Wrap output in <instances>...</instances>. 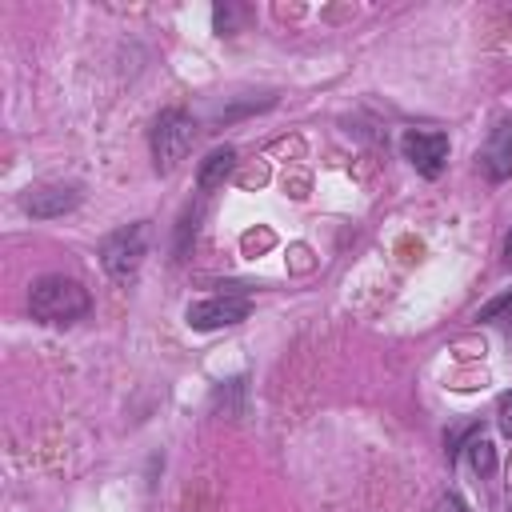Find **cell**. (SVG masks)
Masks as SVG:
<instances>
[{
	"mask_svg": "<svg viewBox=\"0 0 512 512\" xmlns=\"http://www.w3.org/2000/svg\"><path fill=\"white\" fill-rule=\"evenodd\" d=\"M28 308L44 324H72L92 308V300L88 288L72 276H40L28 292Z\"/></svg>",
	"mask_w": 512,
	"mask_h": 512,
	"instance_id": "obj_1",
	"label": "cell"
},
{
	"mask_svg": "<svg viewBox=\"0 0 512 512\" xmlns=\"http://www.w3.org/2000/svg\"><path fill=\"white\" fill-rule=\"evenodd\" d=\"M144 252H148V224H128V228H116L104 236L100 264L112 280H132L144 264Z\"/></svg>",
	"mask_w": 512,
	"mask_h": 512,
	"instance_id": "obj_2",
	"label": "cell"
},
{
	"mask_svg": "<svg viewBox=\"0 0 512 512\" xmlns=\"http://www.w3.org/2000/svg\"><path fill=\"white\" fill-rule=\"evenodd\" d=\"M192 140H196V120L184 108L160 112V120L152 124V156H156V168H176L188 156Z\"/></svg>",
	"mask_w": 512,
	"mask_h": 512,
	"instance_id": "obj_3",
	"label": "cell"
},
{
	"mask_svg": "<svg viewBox=\"0 0 512 512\" xmlns=\"http://www.w3.org/2000/svg\"><path fill=\"white\" fill-rule=\"evenodd\" d=\"M252 300L244 292H220V296H208V300H196L188 304V324L196 332H212V328H228V324H240L248 316Z\"/></svg>",
	"mask_w": 512,
	"mask_h": 512,
	"instance_id": "obj_4",
	"label": "cell"
},
{
	"mask_svg": "<svg viewBox=\"0 0 512 512\" xmlns=\"http://www.w3.org/2000/svg\"><path fill=\"white\" fill-rule=\"evenodd\" d=\"M408 164L420 172V176H440L444 160H448V136L444 132H428V128H408L404 140H400Z\"/></svg>",
	"mask_w": 512,
	"mask_h": 512,
	"instance_id": "obj_5",
	"label": "cell"
},
{
	"mask_svg": "<svg viewBox=\"0 0 512 512\" xmlns=\"http://www.w3.org/2000/svg\"><path fill=\"white\" fill-rule=\"evenodd\" d=\"M480 168L488 180H508L512 176V120H496L488 132V144L480 152Z\"/></svg>",
	"mask_w": 512,
	"mask_h": 512,
	"instance_id": "obj_6",
	"label": "cell"
},
{
	"mask_svg": "<svg viewBox=\"0 0 512 512\" xmlns=\"http://www.w3.org/2000/svg\"><path fill=\"white\" fill-rule=\"evenodd\" d=\"M76 204H80V192H76L72 184H44V188H32V192L24 196V208H28L32 216H40V220L64 216V212L76 208Z\"/></svg>",
	"mask_w": 512,
	"mask_h": 512,
	"instance_id": "obj_7",
	"label": "cell"
},
{
	"mask_svg": "<svg viewBox=\"0 0 512 512\" xmlns=\"http://www.w3.org/2000/svg\"><path fill=\"white\" fill-rule=\"evenodd\" d=\"M232 164H236V152H232V148H216V152L200 164V176H196V180H200V192H212L216 184H224V176L232 172Z\"/></svg>",
	"mask_w": 512,
	"mask_h": 512,
	"instance_id": "obj_8",
	"label": "cell"
},
{
	"mask_svg": "<svg viewBox=\"0 0 512 512\" xmlns=\"http://www.w3.org/2000/svg\"><path fill=\"white\" fill-rule=\"evenodd\" d=\"M464 456L472 460V468H476L480 476H492V468H496V452H492L488 440H472V444L464 448Z\"/></svg>",
	"mask_w": 512,
	"mask_h": 512,
	"instance_id": "obj_9",
	"label": "cell"
},
{
	"mask_svg": "<svg viewBox=\"0 0 512 512\" xmlns=\"http://www.w3.org/2000/svg\"><path fill=\"white\" fill-rule=\"evenodd\" d=\"M500 316H512V292H504V296L488 300V304L476 312V320H500Z\"/></svg>",
	"mask_w": 512,
	"mask_h": 512,
	"instance_id": "obj_10",
	"label": "cell"
},
{
	"mask_svg": "<svg viewBox=\"0 0 512 512\" xmlns=\"http://www.w3.org/2000/svg\"><path fill=\"white\" fill-rule=\"evenodd\" d=\"M496 420H500V432L512 436V392L500 396V404H496Z\"/></svg>",
	"mask_w": 512,
	"mask_h": 512,
	"instance_id": "obj_11",
	"label": "cell"
},
{
	"mask_svg": "<svg viewBox=\"0 0 512 512\" xmlns=\"http://www.w3.org/2000/svg\"><path fill=\"white\" fill-rule=\"evenodd\" d=\"M504 252H508V260H512V232H508V240H504Z\"/></svg>",
	"mask_w": 512,
	"mask_h": 512,
	"instance_id": "obj_12",
	"label": "cell"
}]
</instances>
